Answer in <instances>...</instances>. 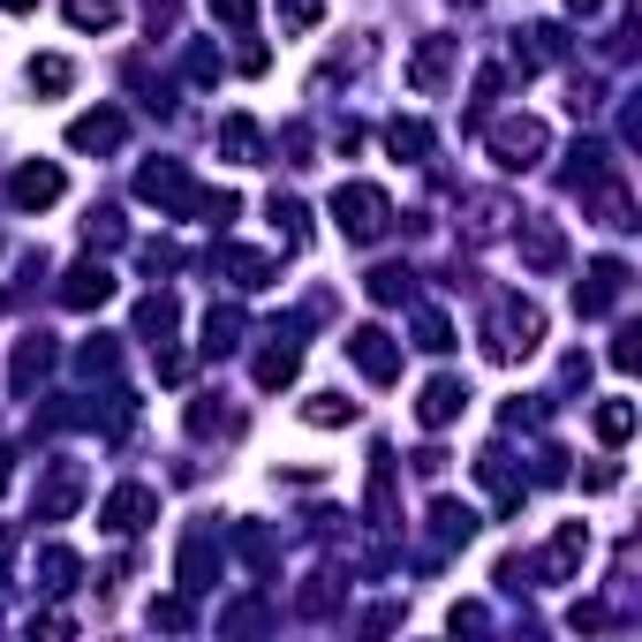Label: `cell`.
Instances as JSON below:
<instances>
[{
    "label": "cell",
    "instance_id": "1",
    "mask_svg": "<svg viewBox=\"0 0 642 642\" xmlns=\"http://www.w3.org/2000/svg\"><path fill=\"white\" fill-rule=\"evenodd\" d=\"M333 219H341L355 242H379V235H385V189H371V182H348L341 197H333Z\"/></svg>",
    "mask_w": 642,
    "mask_h": 642
},
{
    "label": "cell",
    "instance_id": "2",
    "mask_svg": "<svg viewBox=\"0 0 642 642\" xmlns=\"http://www.w3.org/2000/svg\"><path fill=\"white\" fill-rule=\"evenodd\" d=\"M537 341H545L537 302H507V310H499V325H491V355H499V363H514V355H529Z\"/></svg>",
    "mask_w": 642,
    "mask_h": 642
},
{
    "label": "cell",
    "instance_id": "3",
    "mask_svg": "<svg viewBox=\"0 0 642 642\" xmlns=\"http://www.w3.org/2000/svg\"><path fill=\"white\" fill-rule=\"evenodd\" d=\"M136 197H144V205H167V213L197 205V197H189V174L174 167V159H159V167H144V174H136Z\"/></svg>",
    "mask_w": 642,
    "mask_h": 642
},
{
    "label": "cell",
    "instance_id": "4",
    "mask_svg": "<svg viewBox=\"0 0 642 642\" xmlns=\"http://www.w3.org/2000/svg\"><path fill=\"white\" fill-rule=\"evenodd\" d=\"M152 514H159V499H152V491H144V484H122V491H114V499H106V514H99V521H106V529H114V537H136V529H144V521H152Z\"/></svg>",
    "mask_w": 642,
    "mask_h": 642
},
{
    "label": "cell",
    "instance_id": "5",
    "mask_svg": "<svg viewBox=\"0 0 642 642\" xmlns=\"http://www.w3.org/2000/svg\"><path fill=\"white\" fill-rule=\"evenodd\" d=\"M348 355H355V363H363V379H379V385H393V379H401V348L385 341L379 325H363V333H355V341H348Z\"/></svg>",
    "mask_w": 642,
    "mask_h": 642
},
{
    "label": "cell",
    "instance_id": "6",
    "mask_svg": "<svg viewBox=\"0 0 642 642\" xmlns=\"http://www.w3.org/2000/svg\"><path fill=\"white\" fill-rule=\"evenodd\" d=\"M76 499H84V469L76 462H53V476H45V491H39V521H69Z\"/></svg>",
    "mask_w": 642,
    "mask_h": 642
},
{
    "label": "cell",
    "instance_id": "7",
    "mask_svg": "<svg viewBox=\"0 0 642 642\" xmlns=\"http://www.w3.org/2000/svg\"><path fill=\"white\" fill-rule=\"evenodd\" d=\"M620 288H628V265H620V257H604V265H590V288L574 296V310H582V318H604V310L620 302Z\"/></svg>",
    "mask_w": 642,
    "mask_h": 642
},
{
    "label": "cell",
    "instance_id": "8",
    "mask_svg": "<svg viewBox=\"0 0 642 642\" xmlns=\"http://www.w3.org/2000/svg\"><path fill=\"white\" fill-rule=\"evenodd\" d=\"M537 152H545V128H537V122H507V128H491V159H499V167H529Z\"/></svg>",
    "mask_w": 642,
    "mask_h": 642
},
{
    "label": "cell",
    "instance_id": "9",
    "mask_svg": "<svg viewBox=\"0 0 642 642\" xmlns=\"http://www.w3.org/2000/svg\"><path fill=\"white\" fill-rule=\"evenodd\" d=\"M122 114H114V106H99V114H76V122H69V144H76V152H114V144H122Z\"/></svg>",
    "mask_w": 642,
    "mask_h": 642
},
{
    "label": "cell",
    "instance_id": "10",
    "mask_svg": "<svg viewBox=\"0 0 642 642\" xmlns=\"http://www.w3.org/2000/svg\"><path fill=\"white\" fill-rule=\"evenodd\" d=\"M462 408H469V385H462V379H431V385H424V401H416V416H424L431 431L454 424Z\"/></svg>",
    "mask_w": 642,
    "mask_h": 642
},
{
    "label": "cell",
    "instance_id": "11",
    "mask_svg": "<svg viewBox=\"0 0 642 642\" xmlns=\"http://www.w3.org/2000/svg\"><path fill=\"white\" fill-rule=\"evenodd\" d=\"M106 296H114V272H106V265H76V272H69V288H61L69 310H91V302H106Z\"/></svg>",
    "mask_w": 642,
    "mask_h": 642
},
{
    "label": "cell",
    "instance_id": "12",
    "mask_svg": "<svg viewBox=\"0 0 642 642\" xmlns=\"http://www.w3.org/2000/svg\"><path fill=\"white\" fill-rule=\"evenodd\" d=\"M53 197H61V167H23L15 174V205H23V213H45Z\"/></svg>",
    "mask_w": 642,
    "mask_h": 642
},
{
    "label": "cell",
    "instance_id": "13",
    "mask_svg": "<svg viewBox=\"0 0 642 642\" xmlns=\"http://www.w3.org/2000/svg\"><path fill=\"white\" fill-rule=\"evenodd\" d=\"M582 552H590V529L567 521V529L552 537V552H545V574H552V582H559V574H574V559H582Z\"/></svg>",
    "mask_w": 642,
    "mask_h": 642
},
{
    "label": "cell",
    "instance_id": "14",
    "mask_svg": "<svg viewBox=\"0 0 642 642\" xmlns=\"http://www.w3.org/2000/svg\"><path fill=\"white\" fill-rule=\"evenodd\" d=\"M431 529H438V545H469V537H476V514L454 507V499H438V507H431Z\"/></svg>",
    "mask_w": 642,
    "mask_h": 642
},
{
    "label": "cell",
    "instance_id": "15",
    "mask_svg": "<svg viewBox=\"0 0 642 642\" xmlns=\"http://www.w3.org/2000/svg\"><path fill=\"white\" fill-rule=\"evenodd\" d=\"M302 371V348L296 341H280V348H265V355H257V385H288Z\"/></svg>",
    "mask_w": 642,
    "mask_h": 642
},
{
    "label": "cell",
    "instance_id": "16",
    "mask_svg": "<svg viewBox=\"0 0 642 642\" xmlns=\"http://www.w3.org/2000/svg\"><path fill=\"white\" fill-rule=\"evenodd\" d=\"M590 424H598V438H604V446H620V438L635 431V401H604V408L590 416Z\"/></svg>",
    "mask_w": 642,
    "mask_h": 642
},
{
    "label": "cell",
    "instance_id": "17",
    "mask_svg": "<svg viewBox=\"0 0 642 642\" xmlns=\"http://www.w3.org/2000/svg\"><path fill=\"white\" fill-rule=\"evenodd\" d=\"M521 257H529V265H545V272H552L559 257H567V242H559V227H529V235H521Z\"/></svg>",
    "mask_w": 642,
    "mask_h": 642
},
{
    "label": "cell",
    "instance_id": "18",
    "mask_svg": "<svg viewBox=\"0 0 642 642\" xmlns=\"http://www.w3.org/2000/svg\"><path fill=\"white\" fill-rule=\"evenodd\" d=\"M182 582H189V590H213V545H205V537L182 545Z\"/></svg>",
    "mask_w": 642,
    "mask_h": 642
},
{
    "label": "cell",
    "instance_id": "19",
    "mask_svg": "<svg viewBox=\"0 0 642 642\" xmlns=\"http://www.w3.org/2000/svg\"><path fill=\"white\" fill-rule=\"evenodd\" d=\"M69 84H76V69H69L61 53H39V61H31V91H69Z\"/></svg>",
    "mask_w": 642,
    "mask_h": 642
},
{
    "label": "cell",
    "instance_id": "20",
    "mask_svg": "<svg viewBox=\"0 0 642 642\" xmlns=\"http://www.w3.org/2000/svg\"><path fill=\"white\" fill-rule=\"evenodd\" d=\"M446 53H454L446 39H431L424 53H416V69H408V76H416V91H438V76H446Z\"/></svg>",
    "mask_w": 642,
    "mask_h": 642
},
{
    "label": "cell",
    "instance_id": "21",
    "mask_svg": "<svg viewBox=\"0 0 642 642\" xmlns=\"http://www.w3.org/2000/svg\"><path fill=\"white\" fill-rule=\"evenodd\" d=\"M302 424H355V401H341V393H318V401L302 408Z\"/></svg>",
    "mask_w": 642,
    "mask_h": 642
},
{
    "label": "cell",
    "instance_id": "22",
    "mask_svg": "<svg viewBox=\"0 0 642 642\" xmlns=\"http://www.w3.org/2000/svg\"><path fill=\"white\" fill-rule=\"evenodd\" d=\"M114 15H122L114 0H69V23H76V31H106Z\"/></svg>",
    "mask_w": 642,
    "mask_h": 642
},
{
    "label": "cell",
    "instance_id": "23",
    "mask_svg": "<svg viewBox=\"0 0 642 642\" xmlns=\"http://www.w3.org/2000/svg\"><path fill=\"white\" fill-rule=\"evenodd\" d=\"M385 144H393V152H408V159H424V152H431V128L424 122H393V128H385Z\"/></svg>",
    "mask_w": 642,
    "mask_h": 642
},
{
    "label": "cell",
    "instance_id": "24",
    "mask_svg": "<svg viewBox=\"0 0 642 642\" xmlns=\"http://www.w3.org/2000/svg\"><path fill=\"white\" fill-rule=\"evenodd\" d=\"M136 333H159V341H167V333H174V296L144 302V310H136Z\"/></svg>",
    "mask_w": 642,
    "mask_h": 642
},
{
    "label": "cell",
    "instance_id": "25",
    "mask_svg": "<svg viewBox=\"0 0 642 642\" xmlns=\"http://www.w3.org/2000/svg\"><path fill=\"white\" fill-rule=\"evenodd\" d=\"M235 333H242V310H213V318H205V348H235Z\"/></svg>",
    "mask_w": 642,
    "mask_h": 642
},
{
    "label": "cell",
    "instance_id": "26",
    "mask_svg": "<svg viewBox=\"0 0 642 642\" xmlns=\"http://www.w3.org/2000/svg\"><path fill=\"white\" fill-rule=\"evenodd\" d=\"M371 296H379V302H401V296H408V272H401V265H379V272H371Z\"/></svg>",
    "mask_w": 642,
    "mask_h": 642
},
{
    "label": "cell",
    "instance_id": "27",
    "mask_svg": "<svg viewBox=\"0 0 642 642\" xmlns=\"http://www.w3.org/2000/svg\"><path fill=\"white\" fill-rule=\"evenodd\" d=\"M45 363H53V348H45V341H23V355H15V385H31Z\"/></svg>",
    "mask_w": 642,
    "mask_h": 642
},
{
    "label": "cell",
    "instance_id": "28",
    "mask_svg": "<svg viewBox=\"0 0 642 642\" xmlns=\"http://www.w3.org/2000/svg\"><path fill=\"white\" fill-rule=\"evenodd\" d=\"M69 574H76V552L53 545V552H45V590H69Z\"/></svg>",
    "mask_w": 642,
    "mask_h": 642
},
{
    "label": "cell",
    "instance_id": "29",
    "mask_svg": "<svg viewBox=\"0 0 642 642\" xmlns=\"http://www.w3.org/2000/svg\"><path fill=\"white\" fill-rule=\"evenodd\" d=\"M318 8H325V0H280V23H288V31H310Z\"/></svg>",
    "mask_w": 642,
    "mask_h": 642
},
{
    "label": "cell",
    "instance_id": "30",
    "mask_svg": "<svg viewBox=\"0 0 642 642\" xmlns=\"http://www.w3.org/2000/svg\"><path fill=\"white\" fill-rule=\"evenodd\" d=\"M219 144H227L235 159H250V152H257V128L250 122H227V128H219Z\"/></svg>",
    "mask_w": 642,
    "mask_h": 642
},
{
    "label": "cell",
    "instance_id": "31",
    "mask_svg": "<svg viewBox=\"0 0 642 642\" xmlns=\"http://www.w3.org/2000/svg\"><path fill=\"white\" fill-rule=\"evenodd\" d=\"M152 620H159V628H189V604L167 598V604H152Z\"/></svg>",
    "mask_w": 642,
    "mask_h": 642
},
{
    "label": "cell",
    "instance_id": "32",
    "mask_svg": "<svg viewBox=\"0 0 642 642\" xmlns=\"http://www.w3.org/2000/svg\"><path fill=\"white\" fill-rule=\"evenodd\" d=\"M213 15H219V23H235V31H242V23H250V0H213Z\"/></svg>",
    "mask_w": 642,
    "mask_h": 642
},
{
    "label": "cell",
    "instance_id": "33",
    "mask_svg": "<svg viewBox=\"0 0 642 642\" xmlns=\"http://www.w3.org/2000/svg\"><path fill=\"white\" fill-rule=\"evenodd\" d=\"M567 8H574V15H598V8H604V0H567Z\"/></svg>",
    "mask_w": 642,
    "mask_h": 642
},
{
    "label": "cell",
    "instance_id": "34",
    "mask_svg": "<svg viewBox=\"0 0 642 642\" xmlns=\"http://www.w3.org/2000/svg\"><path fill=\"white\" fill-rule=\"evenodd\" d=\"M0 8H39V0H0Z\"/></svg>",
    "mask_w": 642,
    "mask_h": 642
}]
</instances>
